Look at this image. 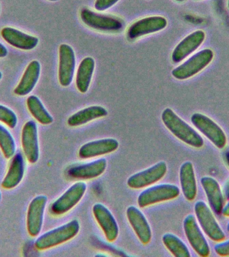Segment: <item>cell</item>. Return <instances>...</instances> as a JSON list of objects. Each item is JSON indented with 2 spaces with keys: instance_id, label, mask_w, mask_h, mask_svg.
Wrapping results in <instances>:
<instances>
[{
  "instance_id": "1",
  "label": "cell",
  "mask_w": 229,
  "mask_h": 257,
  "mask_svg": "<svg viewBox=\"0 0 229 257\" xmlns=\"http://www.w3.org/2000/svg\"><path fill=\"white\" fill-rule=\"evenodd\" d=\"M162 120L166 127L181 142L194 148H201L204 146L202 136L171 108L164 110Z\"/></svg>"
},
{
  "instance_id": "2",
  "label": "cell",
  "mask_w": 229,
  "mask_h": 257,
  "mask_svg": "<svg viewBox=\"0 0 229 257\" xmlns=\"http://www.w3.org/2000/svg\"><path fill=\"white\" fill-rule=\"evenodd\" d=\"M80 230L79 222L72 220L65 224L48 231L36 239V248L39 250H47L71 240Z\"/></svg>"
},
{
  "instance_id": "3",
  "label": "cell",
  "mask_w": 229,
  "mask_h": 257,
  "mask_svg": "<svg viewBox=\"0 0 229 257\" xmlns=\"http://www.w3.org/2000/svg\"><path fill=\"white\" fill-rule=\"evenodd\" d=\"M80 18L86 26L98 31L113 33L122 31L125 27L124 22L120 18L96 13L86 8L80 10Z\"/></svg>"
},
{
  "instance_id": "4",
  "label": "cell",
  "mask_w": 229,
  "mask_h": 257,
  "mask_svg": "<svg viewBox=\"0 0 229 257\" xmlns=\"http://www.w3.org/2000/svg\"><path fill=\"white\" fill-rule=\"evenodd\" d=\"M214 57L212 50L206 48L194 54L184 63L172 70V74L176 79H188L204 69L212 62Z\"/></svg>"
},
{
  "instance_id": "5",
  "label": "cell",
  "mask_w": 229,
  "mask_h": 257,
  "mask_svg": "<svg viewBox=\"0 0 229 257\" xmlns=\"http://www.w3.org/2000/svg\"><path fill=\"white\" fill-rule=\"evenodd\" d=\"M194 212L201 228L211 240L214 242L224 240V232L206 203L198 201L194 205Z\"/></svg>"
},
{
  "instance_id": "6",
  "label": "cell",
  "mask_w": 229,
  "mask_h": 257,
  "mask_svg": "<svg viewBox=\"0 0 229 257\" xmlns=\"http://www.w3.org/2000/svg\"><path fill=\"white\" fill-rule=\"evenodd\" d=\"M191 121L195 127L216 148L223 149L226 146L227 138L222 128L208 116L196 112L191 116Z\"/></svg>"
},
{
  "instance_id": "7",
  "label": "cell",
  "mask_w": 229,
  "mask_h": 257,
  "mask_svg": "<svg viewBox=\"0 0 229 257\" xmlns=\"http://www.w3.org/2000/svg\"><path fill=\"white\" fill-rule=\"evenodd\" d=\"M178 187L174 184L156 185L143 191L138 196V204L140 208L151 206L157 203L176 198L180 195Z\"/></svg>"
},
{
  "instance_id": "8",
  "label": "cell",
  "mask_w": 229,
  "mask_h": 257,
  "mask_svg": "<svg viewBox=\"0 0 229 257\" xmlns=\"http://www.w3.org/2000/svg\"><path fill=\"white\" fill-rule=\"evenodd\" d=\"M86 190V184L82 182L75 183L61 196L52 203L50 212L54 216L66 214L79 202Z\"/></svg>"
},
{
  "instance_id": "9",
  "label": "cell",
  "mask_w": 229,
  "mask_h": 257,
  "mask_svg": "<svg viewBox=\"0 0 229 257\" xmlns=\"http://www.w3.org/2000/svg\"><path fill=\"white\" fill-rule=\"evenodd\" d=\"M183 226L186 238L195 252L200 256H209L210 246L194 215L189 214L184 218Z\"/></svg>"
},
{
  "instance_id": "10",
  "label": "cell",
  "mask_w": 229,
  "mask_h": 257,
  "mask_svg": "<svg viewBox=\"0 0 229 257\" xmlns=\"http://www.w3.org/2000/svg\"><path fill=\"white\" fill-rule=\"evenodd\" d=\"M47 202V197L39 195L30 203L26 216V226L28 234L32 237L38 236L41 232Z\"/></svg>"
},
{
  "instance_id": "11",
  "label": "cell",
  "mask_w": 229,
  "mask_h": 257,
  "mask_svg": "<svg viewBox=\"0 0 229 257\" xmlns=\"http://www.w3.org/2000/svg\"><path fill=\"white\" fill-rule=\"evenodd\" d=\"M166 162H160L142 172L136 173L128 178L127 184L132 189L146 188L160 181L167 172Z\"/></svg>"
},
{
  "instance_id": "12",
  "label": "cell",
  "mask_w": 229,
  "mask_h": 257,
  "mask_svg": "<svg viewBox=\"0 0 229 257\" xmlns=\"http://www.w3.org/2000/svg\"><path fill=\"white\" fill-rule=\"evenodd\" d=\"M167 24L168 22L163 16H149L132 24L127 32V37L128 40H134L142 36L160 31L166 27Z\"/></svg>"
},
{
  "instance_id": "13",
  "label": "cell",
  "mask_w": 229,
  "mask_h": 257,
  "mask_svg": "<svg viewBox=\"0 0 229 257\" xmlns=\"http://www.w3.org/2000/svg\"><path fill=\"white\" fill-rule=\"evenodd\" d=\"M22 146L24 155L30 164H35L39 160L40 148L38 126L34 120L26 122L22 128Z\"/></svg>"
},
{
  "instance_id": "14",
  "label": "cell",
  "mask_w": 229,
  "mask_h": 257,
  "mask_svg": "<svg viewBox=\"0 0 229 257\" xmlns=\"http://www.w3.org/2000/svg\"><path fill=\"white\" fill-rule=\"evenodd\" d=\"M75 54L71 46L62 44L59 47V64H58V80L60 85L69 86L73 79L75 70Z\"/></svg>"
},
{
  "instance_id": "15",
  "label": "cell",
  "mask_w": 229,
  "mask_h": 257,
  "mask_svg": "<svg viewBox=\"0 0 229 257\" xmlns=\"http://www.w3.org/2000/svg\"><path fill=\"white\" fill-rule=\"evenodd\" d=\"M92 212L106 240L109 242L116 240L119 235V226L109 210L103 204L97 203L94 205Z\"/></svg>"
},
{
  "instance_id": "16",
  "label": "cell",
  "mask_w": 229,
  "mask_h": 257,
  "mask_svg": "<svg viewBox=\"0 0 229 257\" xmlns=\"http://www.w3.org/2000/svg\"><path fill=\"white\" fill-rule=\"evenodd\" d=\"M206 35L202 30H196L186 36L174 48L172 54V60L174 63H179L196 51L204 41Z\"/></svg>"
},
{
  "instance_id": "17",
  "label": "cell",
  "mask_w": 229,
  "mask_h": 257,
  "mask_svg": "<svg viewBox=\"0 0 229 257\" xmlns=\"http://www.w3.org/2000/svg\"><path fill=\"white\" fill-rule=\"evenodd\" d=\"M126 214L129 222L134 229L139 240L143 244H148L152 240V230L142 211L136 207L131 206L127 209Z\"/></svg>"
},
{
  "instance_id": "18",
  "label": "cell",
  "mask_w": 229,
  "mask_h": 257,
  "mask_svg": "<svg viewBox=\"0 0 229 257\" xmlns=\"http://www.w3.org/2000/svg\"><path fill=\"white\" fill-rule=\"evenodd\" d=\"M119 142L116 139L106 138L92 141L80 147L78 156L81 159H89L110 154L118 150Z\"/></svg>"
},
{
  "instance_id": "19",
  "label": "cell",
  "mask_w": 229,
  "mask_h": 257,
  "mask_svg": "<svg viewBox=\"0 0 229 257\" xmlns=\"http://www.w3.org/2000/svg\"><path fill=\"white\" fill-rule=\"evenodd\" d=\"M1 35L10 45L22 50H33L39 42V40L36 36L29 35L12 27L4 28L2 30Z\"/></svg>"
},
{
  "instance_id": "20",
  "label": "cell",
  "mask_w": 229,
  "mask_h": 257,
  "mask_svg": "<svg viewBox=\"0 0 229 257\" xmlns=\"http://www.w3.org/2000/svg\"><path fill=\"white\" fill-rule=\"evenodd\" d=\"M107 166L106 159L100 158L88 164L71 167L67 171L70 178L90 180L97 178L103 174Z\"/></svg>"
},
{
  "instance_id": "21",
  "label": "cell",
  "mask_w": 229,
  "mask_h": 257,
  "mask_svg": "<svg viewBox=\"0 0 229 257\" xmlns=\"http://www.w3.org/2000/svg\"><path fill=\"white\" fill-rule=\"evenodd\" d=\"M25 170V160L22 153L18 152L12 157L7 174L2 182V188L6 190L16 188L23 180Z\"/></svg>"
},
{
  "instance_id": "22",
  "label": "cell",
  "mask_w": 229,
  "mask_h": 257,
  "mask_svg": "<svg viewBox=\"0 0 229 257\" xmlns=\"http://www.w3.org/2000/svg\"><path fill=\"white\" fill-rule=\"evenodd\" d=\"M41 65L38 60H32L26 67L19 83L14 88L16 95L24 96L33 90L39 80Z\"/></svg>"
},
{
  "instance_id": "23",
  "label": "cell",
  "mask_w": 229,
  "mask_h": 257,
  "mask_svg": "<svg viewBox=\"0 0 229 257\" xmlns=\"http://www.w3.org/2000/svg\"><path fill=\"white\" fill-rule=\"evenodd\" d=\"M200 183L211 209L216 214H221L224 207V196L218 182L212 177L204 176L201 179Z\"/></svg>"
},
{
  "instance_id": "24",
  "label": "cell",
  "mask_w": 229,
  "mask_h": 257,
  "mask_svg": "<svg viewBox=\"0 0 229 257\" xmlns=\"http://www.w3.org/2000/svg\"><path fill=\"white\" fill-rule=\"evenodd\" d=\"M180 182L185 198L188 201L194 200L197 195V183L192 162H186L181 166Z\"/></svg>"
},
{
  "instance_id": "25",
  "label": "cell",
  "mask_w": 229,
  "mask_h": 257,
  "mask_svg": "<svg viewBox=\"0 0 229 257\" xmlns=\"http://www.w3.org/2000/svg\"><path fill=\"white\" fill-rule=\"evenodd\" d=\"M108 114L107 110L101 106H90L84 108L70 116L68 118L67 123L70 126L74 127L87 123L96 118L104 117Z\"/></svg>"
},
{
  "instance_id": "26",
  "label": "cell",
  "mask_w": 229,
  "mask_h": 257,
  "mask_svg": "<svg viewBox=\"0 0 229 257\" xmlns=\"http://www.w3.org/2000/svg\"><path fill=\"white\" fill-rule=\"evenodd\" d=\"M95 62L93 58L86 57L80 62L76 76V86L78 91L85 93L89 88Z\"/></svg>"
},
{
  "instance_id": "27",
  "label": "cell",
  "mask_w": 229,
  "mask_h": 257,
  "mask_svg": "<svg viewBox=\"0 0 229 257\" xmlns=\"http://www.w3.org/2000/svg\"><path fill=\"white\" fill-rule=\"evenodd\" d=\"M26 104L30 113L40 124L47 125L54 121L53 117L44 107V104L38 96L35 95L28 96Z\"/></svg>"
},
{
  "instance_id": "28",
  "label": "cell",
  "mask_w": 229,
  "mask_h": 257,
  "mask_svg": "<svg viewBox=\"0 0 229 257\" xmlns=\"http://www.w3.org/2000/svg\"><path fill=\"white\" fill-rule=\"evenodd\" d=\"M162 241L165 246L174 256L190 257L188 247L176 235L166 233L163 236Z\"/></svg>"
},
{
  "instance_id": "29",
  "label": "cell",
  "mask_w": 229,
  "mask_h": 257,
  "mask_svg": "<svg viewBox=\"0 0 229 257\" xmlns=\"http://www.w3.org/2000/svg\"><path fill=\"white\" fill-rule=\"evenodd\" d=\"M0 149L6 158H12L16 154V144L13 136L5 126L0 124Z\"/></svg>"
},
{
  "instance_id": "30",
  "label": "cell",
  "mask_w": 229,
  "mask_h": 257,
  "mask_svg": "<svg viewBox=\"0 0 229 257\" xmlns=\"http://www.w3.org/2000/svg\"><path fill=\"white\" fill-rule=\"evenodd\" d=\"M0 122L5 123L10 128H14L17 126L18 116L8 106L0 104Z\"/></svg>"
},
{
  "instance_id": "31",
  "label": "cell",
  "mask_w": 229,
  "mask_h": 257,
  "mask_svg": "<svg viewBox=\"0 0 229 257\" xmlns=\"http://www.w3.org/2000/svg\"><path fill=\"white\" fill-rule=\"evenodd\" d=\"M120 0H96L94 2V9L97 11H104L116 5Z\"/></svg>"
},
{
  "instance_id": "32",
  "label": "cell",
  "mask_w": 229,
  "mask_h": 257,
  "mask_svg": "<svg viewBox=\"0 0 229 257\" xmlns=\"http://www.w3.org/2000/svg\"><path fill=\"white\" fill-rule=\"evenodd\" d=\"M214 250L220 256H229V240H222L215 245Z\"/></svg>"
},
{
  "instance_id": "33",
  "label": "cell",
  "mask_w": 229,
  "mask_h": 257,
  "mask_svg": "<svg viewBox=\"0 0 229 257\" xmlns=\"http://www.w3.org/2000/svg\"><path fill=\"white\" fill-rule=\"evenodd\" d=\"M223 196L226 200H229V178L224 184L222 190Z\"/></svg>"
},
{
  "instance_id": "34",
  "label": "cell",
  "mask_w": 229,
  "mask_h": 257,
  "mask_svg": "<svg viewBox=\"0 0 229 257\" xmlns=\"http://www.w3.org/2000/svg\"><path fill=\"white\" fill-rule=\"evenodd\" d=\"M8 54V50L6 46L0 42V58H5Z\"/></svg>"
},
{
  "instance_id": "35",
  "label": "cell",
  "mask_w": 229,
  "mask_h": 257,
  "mask_svg": "<svg viewBox=\"0 0 229 257\" xmlns=\"http://www.w3.org/2000/svg\"><path fill=\"white\" fill-rule=\"evenodd\" d=\"M222 214L224 216L229 217V200L228 203L223 207Z\"/></svg>"
},
{
  "instance_id": "36",
  "label": "cell",
  "mask_w": 229,
  "mask_h": 257,
  "mask_svg": "<svg viewBox=\"0 0 229 257\" xmlns=\"http://www.w3.org/2000/svg\"><path fill=\"white\" fill-rule=\"evenodd\" d=\"M225 160H226V164L229 167V152H226L225 154Z\"/></svg>"
},
{
  "instance_id": "37",
  "label": "cell",
  "mask_w": 229,
  "mask_h": 257,
  "mask_svg": "<svg viewBox=\"0 0 229 257\" xmlns=\"http://www.w3.org/2000/svg\"><path fill=\"white\" fill-rule=\"evenodd\" d=\"M226 228H227V231H228V232H229V222H228V224H227Z\"/></svg>"
},
{
  "instance_id": "38",
  "label": "cell",
  "mask_w": 229,
  "mask_h": 257,
  "mask_svg": "<svg viewBox=\"0 0 229 257\" xmlns=\"http://www.w3.org/2000/svg\"><path fill=\"white\" fill-rule=\"evenodd\" d=\"M2 199V194L1 192V190H0V202H1Z\"/></svg>"
},
{
  "instance_id": "39",
  "label": "cell",
  "mask_w": 229,
  "mask_h": 257,
  "mask_svg": "<svg viewBox=\"0 0 229 257\" xmlns=\"http://www.w3.org/2000/svg\"><path fill=\"white\" fill-rule=\"evenodd\" d=\"M2 76H3V74H2V72L0 71V80H2Z\"/></svg>"
},
{
  "instance_id": "40",
  "label": "cell",
  "mask_w": 229,
  "mask_h": 257,
  "mask_svg": "<svg viewBox=\"0 0 229 257\" xmlns=\"http://www.w3.org/2000/svg\"><path fill=\"white\" fill-rule=\"evenodd\" d=\"M105 256V255H104V254H99L96 255V256Z\"/></svg>"
},
{
  "instance_id": "41",
  "label": "cell",
  "mask_w": 229,
  "mask_h": 257,
  "mask_svg": "<svg viewBox=\"0 0 229 257\" xmlns=\"http://www.w3.org/2000/svg\"><path fill=\"white\" fill-rule=\"evenodd\" d=\"M175 1H176L178 2H184L185 0H175Z\"/></svg>"
},
{
  "instance_id": "42",
  "label": "cell",
  "mask_w": 229,
  "mask_h": 257,
  "mask_svg": "<svg viewBox=\"0 0 229 257\" xmlns=\"http://www.w3.org/2000/svg\"><path fill=\"white\" fill-rule=\"evenodd\" d=\"M48 1L49 2H57L58 0H48Z\"/></svg>"
},
{
  "instance_id": "43",
  "label": "cell",
  "mask_w": 229,
  "mask_h": 257,
  "mask_svg": "<svg viewBox=\"0 0 229 257\" xmlns=\"http://www.w3.org/2000/svg\"><path fill=\"white\" fill-rule=\"evenodd\" d=\"M228 9H229V0H228Z\"/></svg>"
}]
</instances>
